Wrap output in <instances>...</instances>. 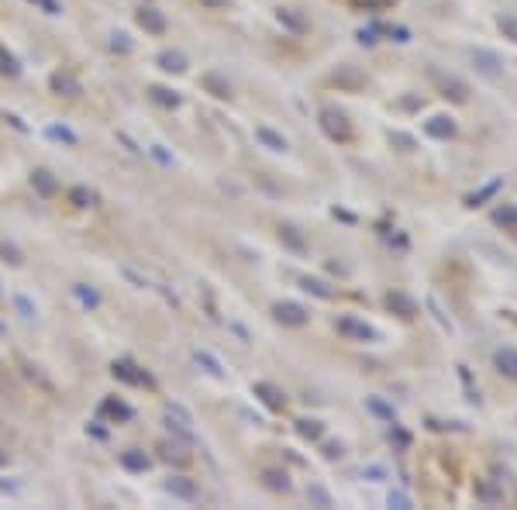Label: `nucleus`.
<instances>
[{
	"mask_svg": "<svg viewBox=\"0 0 517 510\" xmlns=\"http://www.w3.org/2000/svg\"><path fill=\"white\" fill-rule=\"evenodd\" d=\"M431 80L438 83L441 97H452L455 104H465V100H469V90H465V83H462V80H455V76H441V73H431Z\"/></svg>",
	"mask_w": 517,
	"mask_h": 510,
	"instance_id": "2",
	"label": "nucleus"
},
{
	"mask_svg": "<svg viewBox=\"0 0 517 510\" xmlns=\"http://www.w3.org/2000/svg\"><path fill=\"white\" fill-rule=\"evenodd\" d=\"M469 59H472V66H476L486 80H493V83H496V80L503 76V59H500L496 52H490V49H472V52H469Z\"/></svg>",
	"mask_w": 517,
	"mask_h": 510,
	"instance_id": "1",
	"label": "nucleus"
},
{
	"mask_svg": "<svg viewBox=\"0 0 517 510\" xmlns=\"http://www.w3.org/2000/svg\"><path fill=\"white\" fill-rule=\"evenodd\" d=\"M342 328H345V331H352V335H362V338H369V335H373L369 328H362V324H352V321H345Z\"/></svg>",
	"mask_w": 517,
	"mask_h": 510,
	"instance_id": "8",
	"label": "nucleus"
},
{
	"mask_svg": "<svg viewBox=\"0 0 517 510\" xmlns=\"http://www.w3.org/2000/svg\"><path fill=\"white\" fill-rule=\"evenodd\" d=\"M493 369L503 376V379H517V348L503 345L493 352Z\"/></svg>",
	"mask_w": 517,
	"mask_h": 510,
	"instance_id": "3",
	"label": "nucleus"
},
{
	"mask_svg": "<svg viewBox=\"0 0 517 510\" xmlns=\"http://www.w3.org/2000/svg\"><path fill=\"white\" fill-rule=\"evenodd\" d=\"M493 221H496V224H503V228L517 224V207H514V203H503V207H496V210H493Z\"/></svg>",
	"mask_w": 517,
	"mask_h": 510,
	"instance_id": "6",
	"label": "nucleus"
},
{
	"mask_svg": "<svg viewBox=\"0 0 517 510\" xmlns=\"http://www.w3.org/2000/svg\"><path fill=\"white\" fill-rule=\"evenodd\" d=\"M500 32H503V38L517 42V14H503L500 18Z\"/></svg>",
	"mask_w": 517,
	"mask_h": 510,
	"instance_id": "7",
	"label": "nucleus"
},
{
	"mask_svg": "<svg viewBox=\"0 0 517 510\" xmlns=\"http://www.w3.org/2000/svg\"><path fill=\"white\" fill-rule=\"evenodd\" d=\"M324 128H328L335 138H345V135H349V128H345V118H342V114H335V111H328V114H324Z\"/></svg>",
	"mask_w": 517,
	"mask_h": 510,
	"instance_id": "5",
	"label": "nucleus"
},
{
	"mask_svg": "<svg viewBox=\"0 0 517 510\" xmlns=\"http://www.w3.org/2000/svg\"><path fill=\"white\" fill-rule=\"evenodd\" d=\"M428 135H434V138H452V135H455V121H452V118H431V121H428Z\"/></svg>",
	"mask_w": 517,
	"mask_h": 510,
	"instance_id": "4",
	"label": "nucleus"
}]
</instances>
